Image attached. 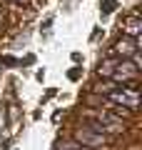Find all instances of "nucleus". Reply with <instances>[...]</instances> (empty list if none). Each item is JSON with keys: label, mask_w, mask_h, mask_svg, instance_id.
<instances>
[{"label": "nucleus", "mask_w": 142, "mask_h": 150, "mask_svg": "<svg viewBox=\"0 0 142 150\" xmlns=\"http://www.w3.org/2000/svg\"><path fill=\"white\" fill-rule=\"evenodd\" d=\"M115 53L122 55V58H130V55L140 53V48H137V38H122V40H117V43H115Z\"/></svg>", "instance_id": "nucleus-5"}, {"label": "nucleus", "mask_w": 142, "mask_h": 150, "mask_svg": "<svg viewBox=\"0 0 142 150\" xmlns=\"http://www.w3.org/2000/svg\"><path fill=\"white\" fill-rule=\"evenodd\" d=\"M75 140L77 143H82V148H87V150H100L102 145L107 143V138L100 133V130H92L90 125H80L77 130H75Z\"/></svg>", "instance_id": "nucleus-1"}, {"label": "nucleus", "mask_w": 142, "mask_h": 150, "mask_svg": "<svg viewBox=\"0 0 142 150\" xmlns=\"http://www.w3.org/2000/svg\"><path fill=\"white\" fill-rule=\"evenodd\" d=\"M115 8H117V0H102V3H100L102 15H110V13H115Z\"/></svg>", "instance_id": "nucleus-7"}, {"label": "nucleus", "mask_w": 142, "mask_h": 150, "mask_svg": "<svg viewBox=\"0 0 142 150\" xmlns=\"http://www.w3.org/2000/svg\"><path fill=\"white\" fill-rule=\"evenodd\" d=\"M90 128L100 130V133H120V130H125V123L120 118H115V115H110V112H100V115L92 118Z\"/></svg>", "instance_id": "nucleus-2"}, {"label": "nucleus", "mask_w": 142, "mask_h": 150, "mask_svg": "<svg viewBox=\"0 0 142 150\" xmlns=\"http://www.w3.org/2000/svg\"><path fill=\"white\" fill-rule=\"evenodd\" d=\"M110 100L117 103V105H125L130 108V110H137V105H140V93H137V88H115V90L110 93Z\"/></svg>", "instance_id": "nucleus-4"}, {"label": "nucleus", "mask_w": 142, "mask_h": 150, "mask_svg": "<svg viewBox=\"0 0 142 150\" xmlns=\"http://www.w3.org/2000/svg\"><path fill=\"white\" fill-rule=\"evenodd\" d=\"M112 70H115V60H105L100 65V75H112Z\"/></svg>", "instance_id": "nucleus-8"}, {"label": "nucleus", "mask_w": 142, "mask_h": 150, "mask_svg": "<svg viewBox=\"0 0 142 150\" xmlns=\"http://www.w3.org/2000/svg\"><path fill=\"white\" fill-rule=\"evenodd\" d=\"M0 20H3V15H0Z\"/></svg>", "instance_id": "nucleus-12"}, {"label": "nucleus", "mask_w": 142, "mask_h": 150, "mask_svg": "<svg viewBox=\"0 0 142 150\" xmlns=\"http://www.w3.org/2000/svg\"><path fill=\"white\" fill-rule=\"evenodd\" d=\"M137 73H140L137 63L122 58V60H115V70H112L110 78H115V83H132L137 78Z\"/></svg>", "instance_id": "nucleus-3"}, {"label": "nucleus", "mask_w": 142, "mask_h": 150, "mask_svg": "<svg viewBox=\"0 0 142 150\" xmlns=\"http://www.w3.org/2000/svg\"><path fill=\"white\" fill-rule=\"evenodd\" d=\"M15 3H25V0H15Z\"/></svg>", "instance_id": "nucleus-11"}, {"label": "nucleus", "mask_w": 142, "mask_h": 150, "mask_svg": "<svg viewBox=\"0 0 142 150\" xmlns=\"http://www.w3.org/2000/svg\"><path fill=\"white\" fill-rule=\"evenodd\" d=\"M80 78V70H70V80H77Z\"/></svg>", "instance_id": "nucleus-10"}, {"label": "nucleus", "mask_w": 142, "mask_h": 150, "mask_svg": "<svg viewBox=\"0 0 142 150\" xmlns=\"http://www.w3.org/2000/svg\"><path fill=\"white\" fill-rule=\"evenodd\" d=\"M122 30H125L127 38H137V35L142 33V20H140L137 15H130V18L125 20V25H122Z\"/></svg>", "instance_id": "nucleus-6"}, {"label": "nucleus", "mask_w": 142, "mask_h": 150, "mask_svg": "<svg viewBox=\"0 0 142 150\" xmlns=\"http://www.w3.org/2000/svg\"><path fill=\"white\" fill-rule=\"evenodd\" d=\"M3 63H5V65H15L18 60H15V58H10V55H5V58H3Z\"/></svg>", "instance_id": "nucleus-9"}]
</instances>
